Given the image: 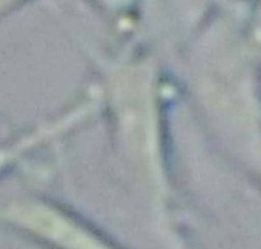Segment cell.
<instances>
[{
    "label": "cell",
    "instance_id": "cell-1",
    "mask_svg": "<svg viewBox=\"0 0 261 249\" xmlns=\"http://www.w3.org/2000/svg\"><path fill=\"white\" fill-rule=\"evenodd\" d=\"M3 217L60 249H113L72 217L38 202L14 204Z\"/></svg>",
    "mask_w": 261,
    "mask_h": 249
},
{
    "label": "cell",
    "instance_id": "cell-2",
    "mask_svg": "<svg viewBox=\"0 0 261 249\" xmlns=\"http://www.w3.org/2000/svg\"><path fill=\"white\" fill-rule=\"evenodd\" d=\"M58 130H60L58 127H50L49 130H38V133H37V135L28 136L24 141L14 144V147H9V148H0V167H3L5 164H8L9 161H12L17 155L23 153L24 150L31 148L32 145L38 144V142H40V141H43L46 136H50V135H54V133H55V132H58Z\"/></svg>",
    "mask_w": 261,
    "mask_h": 249
}]
</instances>
